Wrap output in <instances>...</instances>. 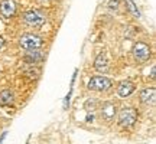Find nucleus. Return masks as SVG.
Returning <instances> with one entry per match:
<instances>
[{"mask_svg":"<svg viewBox=\"0 0 156 144\" xmlns=\"http://www.w3.org/2000/svg\"><path fill=\"white\" fill-rule=\"evenodd\" d=\"M44 43V40L41 36L38 35H34V33H26L23 35L20 40H19V45H20V48L26 50H30V49H39L41 46Z\"/></svg>","mask_w":156,"mask_h":144,"instance_id":"f257e3e1","label":"nucleus"},{"mask_svg":"<svg viewBox=\"0 0 156 144\" xmlns=\"http://www.w3.org/2000/svg\"><path fill=\"white\" fill-rule=\"evenodd\" d=\"M23 20H25V23H26L28 26H30V28H39V26H42L45 23V16L42 12L32 9V10H28L25 13Z\"/></svg>","mask_w":156,"mask_h":144,"instance_id":"f03ea898","label":"nucleus"},{"mask_svg":"<svg viewBox=\"0 0 156 144\" xmlns=\"http://www.w3.org/2000/svg\"><path fill=\"white\" fill-rule=\"evenodd\" d=\"M137 120V112L133 108H124L119 112V122L123 127H130L133 125Z\"/></svg>","mask_w":156,"mask_h":144,"instance_id":"7ed1b4c3","label":"nucleus"},{"mask_svg":"<svg viewBox=\"0 0 156 144\" xmlns=\"http://www.w3.org/2000/svg\"><path fill=\"white\" fill-rule=\"evenodd\" d=\"M112 87V81L106 77H93L87 84V88L91 91H104Z\"/></svg>","mask_w":156,"mask_h":144,"instance_id":"20e7f679","label":"nucleus"},{"mask_svg":"<svg viewBox=\"0 0 156 144\" xmlns=\"http://www.w3.org/2000/svg\"><path fill=\"white\" fill-rule=\"evenodd\" d=\"M133 56L136 61L139 62H145L151 58V48L143 42H137L133 46Z\"/></svg>","mask_w":156,"mask_h":144,"instance_id":"39448f33","label":"nucleus"},{"mask_svg":"<svg viewBox=\"0 0 156 144\" xmlns=\"http://www.w3.org/2000/svg\"><path fill=\"white\" fill-rule=\"evenodd\" d=\"M0 12H2V15L5 17L13 16L15 12H16V5H15V2H13V0H3V2L0 3Z\"/></svg>","mask_w":156,"mask_h":144,"instance_id":"423d86ee","label":"nucleus"},{"mask_svg":"<svg viewBox=\"0 0 156 144\" xmlns=\"http://www.w3.org/2000/svg\"><path fill=\"white\" fill-rule=\"evenodd\" d=\"M134 91V84L132 81H122L119 88H117V94L120 95L122 98H126L130 94H133Z\"/></svg>","mask_w":156,"mask_h":144,"instance_id":"0eeeda50","label":"nucleus"},{"mask_svg":"<svg viewBox=\"0 0 156 144\" xmlns=\"http://www.w3.org/2000/svg\"><path fill=\"white\" fill-rule=\"evenodd\" d=\"M156 91L155 88H145L140 91V100L145 104H155Z\"/></svg>","mask_w":156,"mask_h":144,"instance_id":"6e6552de","label":"nucleus"},{"mask_svg":"<svg viewBox=\"0 0 156 144\" xmlns=\"http://www.w3.org/2000/svg\"><path fill=\"white\" fill-rule=\"evenodd\" d=\"M94 68H95V71H98V72H106L108 69V61H107L106 53H100V55L95 58Z\"/></svg>","mask_w":156,"mask_h":144,"instance_id":"1a4fd4ad","label":"nucleus"},{"mask_svg":"<svg viewBox=\"0 0 156 144\" xmlns=\"http://www.w3.org/2000/svg\"><path fill=\"white\" fill-rule=\"evenodd\" d=\"M42 59H44V53L39 52L38 49H30L25 55V62H28V63H36V62L42 61Z\"/></svg>","mask_w":156,"mask_h":144,"instance_id":"9d476101","label":"nucleus"},{"mask_svg":"<svg viewBox=\"0 0 156 144\" xmlns=\"http://www.w3.org/2000/svg\"><path fill=\"white\" fill-rule=\"evenodd\" d=\"M114 112H116V107L113 102H104L103 107H101V115L104 117L106 120H112L114 117Z\"/></svg>","mask_w":156,"mask_h":144,"instance_id":"9b49d317","label":"nucleus"},{"mask_svg":"<svg viewBox=\"0 0 156 144\" xmlns=\"http://www.w3.org/2000/svg\"><path fill=\"white\" fill-rule=\"evenodd\" d=\"M13 100H15V95L10 89H3L0 92V102L2 104H12Z\"/></svg>","mask_w":156,"mask_h":144,"instance_id":"f8f14e48","label":"nucleus"},{"mask_svg":"<svg viewBox=\"0 0 156 144\" xmlns=\"http://www.w3.org/2000/svg\"><path fill=\"white\" fill-rule=\"evenodd\" d=\"M126 6H127L129 12H130L134 17H140V12H139V9H137L136 3H134V0H126Z\"/></svg>","mask_w":156,"mask_h":144,"instance_id":"ddd939ff","label":"nucleus"},{"mask_svg":"<svg viewBox=\"0 0 156 144\" xmlns=\"http://www.w3.org/2000/svg\"><path fill=\"white\" fill-rule=\"evenodd\" d=\"M95 105H97V102H95V100H87L85 101V105H84V108H85V111L87 112H93V111L95 110Z\"/></svg>","mask_w":156,"mask_h":144,"instance_id":"4468645a","label":"nucleus"},{"mask_svg":"<svg viewBox=\"0 0 156 144\" xmlns=\"http://www.w3.org/2000/svg\"><path fill=\"white\" fill-rule=\"evenodd\" d=\"M119 2H120V0H108L107 7H108L110 10H116L117 7H119Z\"/></svg>","mask_w":156,"mask_h":144,"instance_id":"2eb2a0df","label":"nucleus"},{"mask_svg":"<svg viewBox=\"0 0 156 144\" xmlns=\"http://www.w3.org/2000/svg\"><path fill=\"white\" fill-rule=\"evenodd\" d=\"M6 135H7V131H5V133L2 134V137H0V144L3 143V141H5V139H6Z\"/></svg>","mask_w":156,"mask_h":144,"instance_id":"dca6fc26","label":"nucleus"},{"mask_svg":"<svg viewBox=\"0 0 156 144\" xmlns=\"http://www.w3.org/2000/svg\"><path fill=\"white\" fill-rule=\"evenodd\" d=\"M3 46H5V39L0 36V50H2V48H3Z\"/></svg>","mask_w":156,"mask_h":144,"instance_id":"f3484780","label":"nucleus"},{"mask_svg":"<svg viewBox=\"0 0 156 144\" xmlns=\"http://www.w3.org/2000/svg\"><path fill=\"white\" fill-rule=\"evenodd\" d=\"M155 74H156V68L153 67V68H152V72H151V77L153 78V79H155Z\"/></svg>","mask_w":156,"mask_h":144,"instance_id":"a211bd4d","label":"nucleus"},{"mask_svg":"<svg viewBox=\"0 0 156 144\" xmlns=\"http://www.w3.org/2000/svg\"><path fill=\"white\" fill-rule=\"evenodd\" d=\"M87 121H93V114H87Z\"/></svg>","mask_w":156,"mask_h":144,"instance_id":"6ab92c4d","label":"nucleus"}]
</instances>
